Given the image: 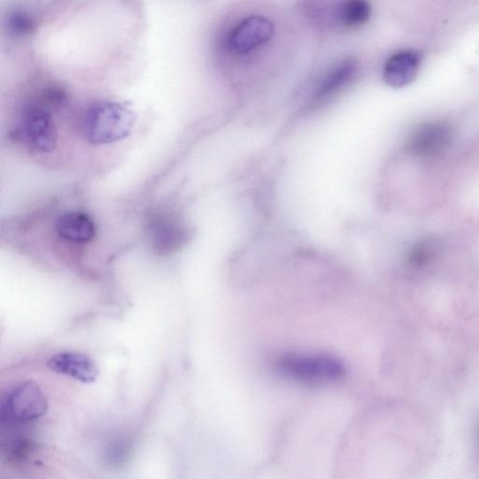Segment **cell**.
I'll return each instance as SVG.
<instances>
[{"label":"cell","mask_w":479,"mask_h":479,"mask_svg":"<svg viewBox=\"0 0 479 479\" xmlns=\"http://www.w3.org/2000/svg\"><path fill=\"white\" fill-rule=\"evenodd\" d=\"M136 117L126 104L101 101L89 105L81 115V131L93 145H106L126 139L134 130Z\"/></svg>","instance_id":"1"},{"label":"cell","mask_w":479,"mask_h":479,"mask_svg":"<svg viewBox=\"0 0 479 479\" xmlns=\"http://www.w3.org/2000/svg\"><path fill=\"white\" fill-rule=\"evenodd\" d=\"M48 403L42 389L35 382H19L4 394L0 416L4 427H22L41 419Z\"/></svg>","instance_id":"2"},{"label":"cell","mask_w":479,"mask_h":479,"mask_svg":"<svg viewBox=\"0 0 479 479\" xmlns=\"http://www.w3.org/2000/svg\"><path fill=\"white\" fill-rule=\"evenodd\" d=\"M274 35V26L266 16L247 15L228 29L223 47L231 57H249L269 43Z\"/></svg>","instance_id":"3"},{"label":"cell","mask_w":479,"mask_h":479,"mask_svg":"<svg viewBox=\"0 0 479 479\" xmlns=\"http://www.w3.org/2000/svg\"><path fill=\"white\" fill-rule=\"evenodd\" d=\"M278 366L288 376L309 384L333 383L344 375L343 363L328 355H288Z\"/></svg>","instance_id":"4"},{"label":"cell","mask_w":479,"mask_h":479,"mask_svg":"<svg viewBox=\"0 0 479 479\" xmlns=\"http://www.w3.org/2000/svg\"><path fill=\"white\" fill-rule=\"evenodd\" d=\"M19 136L33 152L50 154L58 142V129L52 115L38 107L27 109L23 114Z\"/></svg>","instance_id":"5"},{"label":"cell","mask_w":479,"mask_h":479,"mask_svg":"<svg viewBox=\"0 0 479 479\" xmlns=\"http://www.w3.org/2000/svg\"><path fill=\"white\" fill-rule=\"evenodd\" d=\"M453 138L454 129L449 122H425L413 130L406 143V151L413 157H437L448 150Z\"/></svg>","instance_id":"6"},{"label":"cell","mask_w":479,"mask_h":479,"mask_svg":"<svg viewBox=\"0 0 479 479\" xmlns=\"http://www.w3.org/2000/svg\"><path fill=\"white\" fill-rule=\"evenodd\" d=\"M47 367L56 374L85 384L95 382L100 374L92 359L74 352H62L52 356L47 361Z\"/></svg>","instance_id":"7"},{"label":"cell","mask_w":479,"mask_h":479,"mask_svg":"<svg viewBox=\"0 0 479 479\" xmlns=\"http://www.w3.org/2000/svg\"><path fill=\"white\" fill-rule=\"evenodd\" d=\"M421 65V57L418 52L405 50L392 55L383 69L386 84L394 89L411 84L418 76Z\"/></svg>","instance_id":"8"},{"label":"cell","mask_w":479,"mask_h":479,"mask_svg":"<svg viewBox=\"0 0 479 479\" xmlns=\"http://www.w3.org/2000/svg\"><path fill=\"white\" fill-rule=\"evenodd\" d=\"M58 235L72 243H85L96 236V226L88 214L70 212L62 214L57 223Z\"/></svg>","instance_id":"9"},{"label":"cell","mask_w":479,"mask_h":479,"mask_svg":"<svg viewBox=\"0 0 479 479\" xmlns=\"http://www.w3.org/2000/svg\"><path fill=\"white\" fill-rule=\"evenodd\" d=\"M357 64L354 60H344L330 70L321 81L315 92V100L324 101L340 91L350 82L357 73Z\"/></svg>","instance_id":"10"},{"label":"cell","mask_w":479,"mask_h":479,"mask_svg":"<svg viewBox=\"0 0 479 479\" xmlns=\"http://www.w3.org/2000/svg\"><path fill=\"white\" fill-rule=\"evenodd\" d=\"M372 9L363 0H351L340 4L336 12L337 21L346 27H358L366 24L371 16Z\"/></svg>","instance_id":"11"},{"label":"cell","mask_w":479,"mask_h":479,"mask_svg":"<svg viewBox=\"0 0 479 479\" xmlns=\"http://www.w3.org/2000/svg\"><path fill=\"white\" fill-rule=\"evenodd\" d=\"M439 251L438 243L435 240H425L417 243L411 251L408 260L412 267L421 268L431 262Z\"/></svg>","instance_id":"12"},{"label":"cell","mask_w":479,"mask_h":479,"mask_svg":"<svg viewBox=\"0 0 479 479\" xmlns=\"http://www.w3.org/2000/svg\"><path fill=\"white\" fill-rule=\"evenodd\" d=\"M11 25L13 30L27 32L32 29L33 22L27 14L19 12L12 15Z\"/></svg>","instance_id":"13"}]
</instances>
